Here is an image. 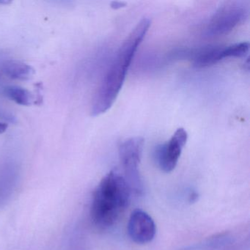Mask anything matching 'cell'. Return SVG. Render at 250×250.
I'll use <instances>...</instances> for the list:
<instances>
[{
    "instance_id": "6da1fadb",
    "label": "cell",
    "mask_w": 250,
    "mask_h": 250,
    "mask_svg": "<svg viewBox=\"0 0 250 250\" xmlns=\"http://www.w3.org/2000/svg\"><path fill=\"white\" fill-rule=\"evenodd\" d=\"M150 24L151 21L148 18H143L123 42L96 92L92 105L93 116L105 113L115 103L124 85L128 68L148 32Z\"/></svg>"
},
{
    "instance_id": "7a4b0ae2",
    "label": "cell",
    "mask_w": 250,
    "mask_h": 250,
    "mask_svg": "<svg viewBox=\"0 0 250 250\" xmlns=\"http://www.w3.org/2000/svg\"><path fill=\"white\" fill-rule=\"evenodd\" d=\"M131 188L123 175L115 171L105 175L93 193L90 216L93 224L107 229L119 220L129 204Z\"/></svg>"
},
{
    "instance_id": "3957f363",
    "label": "cell",
    "mask_w": 250,
    "mask_h": 250,
    "mask_svg": "<svg viewBox=\"0 0 250 250\" xmlns=\"http://www.w3.org/2000/svg\"><path fill=\"white\" fill-rule=\"evenodd\" d=\"M248 7L241 2H228L219 7L206 27L210 37L228 34L248 17Z\"/></svg>"
},
{
    "instance_id": "277c9868",
    "label": "cell",
    "mask_w": 250,
    "mask_h": 250,
    "mask_svg": "<svg viewBox=\"0 0 250 250\" xmlns=\"http://www.w3.org/2000/svg\"><path fill=\"white\" fill-rule=\"evenodd\" d=\"M144 140L142 137H131L119 146V156L125 175V181L131 190L137 194L143 191V183L139 165L143 153Z\"/></svg>"
},
{
    "instance_id": "5b68a950",
    "label": "cell",
    "mask_w": 250,
    "mask_h": 250,
    "mask_svg": "<svg viewBox=\"0 0 250 250\" xmlns=\"http://www.w3.org/2000/svg\"><path fill=\"white\" fill-rule=\"evenodd\" d=\"M188 134L184 128L176 130L170 140L156 147L155 160L162 171L169 172L173 170L181 157L183 148L187 143Z\"/></svg>"
},
{
    "instance_id": "8992f818",
    "label": "cell",
    "mask_w": 250,
    "mask_h": 250,
    "mask_svg": "<svg viewBox=\"0 0 250 250\" xmlns=\"http://www.w3.org/2000/svg\"><path fill=\"white\" fill-rule=\"evenodd\" d=\"M128 232L134 242L140 244H147L150 242L156 235V224L148 213L137 209L130 216Z\"/></svg>"
},
{
    "instance_id": "52a82bcc",
    "label": "cell",
    "mask_w": 250,
    "mask_h": 250,
    "mask_svg": "<svg viewBox=\"0 0 250 250\" xmlns=\"http://www.w3.org/2000/svg\"><path fill=\"white\" fill-rule=\"evenodd\" d=\"M2 74L17 81H28L35 75V69L28 64L18 61H8L1 66Z\"/></svg>"
},
{
    "instance_id": "ba28073f",
    "label": "cell",
    "mask_w": 250,
    "mask_h": 250,
    "mask_svg": "<svg viewBox=\"0 0 250 250\" xmlns=\"http://www.w3.org/2000/svg\"><path fill=\"white\" fill-rule=\"evenodd\" d=\"M4 94L17 104L21 106H30L33 101L30 92L19 86H8L4 89Z\"/></svg>"
},
{
    "instance_id": "9c48e42d",
    "label": "cell",
    "mask_w": 250,
    "mask_h": 250,
    "mask_svg": "<svg viewBox=\"0 0 250 250\" xmlns=\"http://www.w3.org/2000/svg\"><path fill=\"white\" fill-rule=\"evenodd\" d=\"M250 50V44L247 42L234 43L225 46V58H245L248 55Z\"/></svg>"
},
{
    "instance_id": "30bf717a",
    "label": "cell",
    "mask_w": 250,
    "mask_h": 250,
    "mask_svg": "<svg viewBox=\"0 0 250 250\" xmlns=\"http://www.w3.org/2000/svg\"><path fill=\"white\" fill-rule=\"evenodd\" d=\"M126 4L123 2H112L111 4V7L114 9H119V8L125 7Z\"/></svg>"
},
{
    "instance_id": "8fae6325",
    "label": "cell",
    "mask_w": 250,
    "mask_h": 250,
    "mask_svg": "<svg viewBox=\"0 0 250 250\" xmlns=\"http://www.w3.org/2000/svg\"><path fill=\"white\" fill-rule=\"evenodd\" d=\"M8 129V125L5 123L0 122V134H3Z\"/></svg>"
},
{
    "instance_id": "7c38bea8",
    "label": "cell",
    "mask_w": 250,
    "mask_h": 250,
    "mask_svg": "<svg viewBox=\"0 0 250 250\" xmlns=\"http://www.w3.org/2000/svg\"><path fill=\"white\" fill-rule=\"evenodd\" d=\"M11 2V1H8V0H0V4L1 5H8Z\"/></svg>"
}]
</instances>
